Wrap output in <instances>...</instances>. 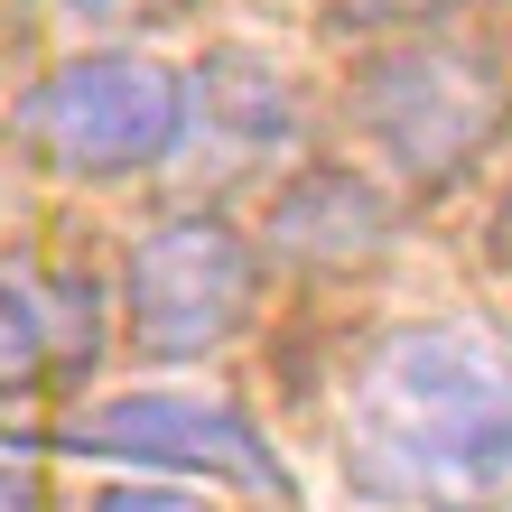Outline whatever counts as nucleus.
Segmentation results:
<instances>
[{
    "label": "nucleus",
    "mask_w": 512,
    "mask_h": 512,
    "mask_svg": "<svg viewBox=\"0 0 512 512\" xmlns=\"http://www.w3.org/2000/svg\"><path fill=\"white\" fill-rule=\"evenodd\" d=\"M345 475L382 503H512V345L485 326H391L345 382Z\"/></svg>",
    "instance_id": "1"
},
{
    "label": "nucleus",
    "mask_w": 512,
    "mask_h": 512,
    "mask_svg": "<svg viewBox=\"0 0 512 512\" xmlns=\"http://www.w3.org/2000/svg\"><path fill=\"white\" fill-rule=\"evenodd\" d=\"M19 140L66 177H131L187 140V75L159 56H75L19 94Z\"/></svg>",
    "instance_id": "2"
},
{
    "label": "nucleus",
    "mask_w": 512,
    "mask_h": 512,
    "mask_svg": "<svg viewBox=\"0 0 512 512\" xmlns=\"http://www.w3.org/2000/svg\"><path fill=\"white\" fill-rule=\"evenodd\" d=\"M503 66L485 47H391L354 75V122L410 187H447L503 131Z\"/></svg>",
    "instance_id": "3"
},
{
    "label": "nucleus",
    "mask_w": 512,
    "mask_h": 512,
    "mask_svg": "<svg viewBox=\"0 0 512 512\" xmlns=\"http://www.w3.org/2000/svg\"><path fill=\"white\" fill-rule=\"evenodd\" d=\"M122 298H131V345L149 364H196L252 317V243L215 215H177L131 243Z\"/></svg>",
    "instance_id": "4"
},
{
    "label": "nucleus",
    "mask_w": 512,
    "mask_h": 512,
    "mask_svg": "<svg viewBox=\"0 0 512 512\" xmlns=\"http://www.w3.org/2000/svg\"><path fill=\"white\" fill-rule=\"evenodd\" d=\"M66 447H94V457H140V466H196V475H233L252 494H289L280 457L261 447V429L224 401H196V391H122V401L84 410Z\"/></svg>",
    "instance_id": "5"
},
{
    "label": "nucleus",
    "mask_w": 512,
    "mask_h": 512,
    "mask_svg": "<svg viewBox=\"0 0 512 512\" xmlns=\"http://www.w3.org/2000/svg\"><path fill=\"white\" fill-rule=\"evenodd\" d=\"M94 345H103V308L84 280H47V270L0 261V391H38L47 373H66Z\"/></svg>",
    "instance_id": "6"
},
{
    "label": "nucleus",
    "mask_w": 512,
    "mask_h": 512,
    "mask_svg": "<svg viewBox=\"0 0 512 512\" xmlns=\"http://www.w3.org/2000/svg\"><path fill=\"white\" fill-rule=\"evenodd\" d=\"M270 243L298 252V261H354L364 243H382V205L354 187V177H308L298 196H280Z\"/></svg>",
    "instance_id": "7"
},
{
    "label": "nucleus",
    "mask_w": 512,
    "mask_h": 512,
    "mask_svg": "<svg viewBox=\"0 0 512 512\" xmlns=\"http://www.w3.org/2000/svg\"><path fill=\"white\" fill-rule=\"evenodd\" d=\"M94 512H215L205 494H177V485H122V494H103Z\"/></svg>",
    "instance_id": "8"
},
{
    "label": "nucleus",
    "mask_w": 512,
    "mask_h": 512,
    "mask_svg": "<svg viewBox=\"0 0 512 512\" xmlns=\"http://www.w3.org/2000/svg\"><path fill=\"white\" fill-rule=\"evenodd\" d=\"M66 19H84V28H131V19H159L168 0H56Z\"/></svg>",
    "instance_id": "9"
},
{
    "label": "nucleus",
    "mask_w": 512,
    "mask_h": 512,
    "mask_svg": "<svg viewBox=\"0 0 512 512\" xmlns=\"http://www.w3.org/2000/svg\"><path fill=\"white\" fill-rule=\"evenodd\" d=\"M466 0H354V19H447Z\"/></svg>",
    "instance_id": "10"
},
{
    "label": "nucleus",
    "mask_w": 512,
    "mask_h": 512,
    "mask_svg": "<svg viewBox=\"0 0 512 512\" xmlns=\"http://www.w3.org/2000/svg\"><path fill=\"white\" fill-rule=\"evenodd\" d=\"M0 512H38L28 503V475H10V466H0Z\"/></svg>",
    "instance_id": "11"
},
{
    "label": "nucleus",
    "mask_w": 512,
    "mask_h": 512,
    "mask_svg": "<svg viewBox=\"0 0 512 512\" xmlns=\"http://www.w3.org/2000/svg\"><path fill=\"white\" fill-rule=\"evenodd\" d=\"M494 252L512 261V196H503V215H494Z\"/></svg>",
    "instance_id": "12"
}]
</instances>
